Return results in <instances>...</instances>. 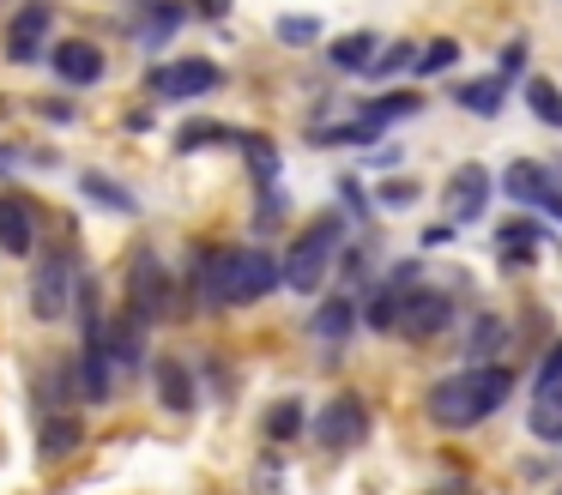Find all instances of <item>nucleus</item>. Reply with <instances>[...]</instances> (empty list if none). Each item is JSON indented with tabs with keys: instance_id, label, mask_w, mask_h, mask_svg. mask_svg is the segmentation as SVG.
I'll use <instances>...</instances> for the list:
<instances>
[{
	"instance_id": "1",
	"label": "nucleus",
	"mask_w": 562,
	"mask_h": 495,
	"mask_svg": "<svg viewBox=\"0 0 562 495\" xmlns=\"http://www.w3.org/2000/svg\"><path fill=\"white\" fill-rule=\"evenodd\" d=\"M284 284V266L272 248H218L200 266V296L206 308H248Z\"/></svg>"
},
{
	"instance_id": "2",
	"label": "nucleus",
	"mask_w": 562,
	"mask_h": 495,
	"mask_svg": "<svg viewBox=\"0 0 562 495\" xmlns=\"http://www.w3.org/2000/svg\"><path fill=\"white\" fill-rule=\"evenodd\" d=\"M508 393H514L508 369H465V374H448V381L429 386V417H436L441 429H472L490 410H502Z\"/></svg>"
},
{
	"instance_id": "3",
	"label": "nucleus",
	"mask_w": 562,
	"mask_h": 495,
	"mask_svg": "<svg viewBox=\"0 0 562 495\" xmlns=\"http://www.w3.org/2000/svg\"><path fill=\"white\" fill-rule=\"evenodd\" d=\"M339 236H345L339 217H315V224H308V236L291 248V260H284V284H291L296 296H315V290L327 284V266H333Z\"/></svg>"
},
{
	"instance_id": "4",
	"label": "nucleus",
	"mask_w": 562,
	"mask_h": 495,
	"mask_svg": "<svg viewBox=\"0 0 562 495\" xmlns=\"http://www.w3.org/2000/svg\"><path fill=\"white\" fill-rule=\"evenodd\" d=\"M79 284L86 278L74 272V254H49L37 266V278H31V314L37 320H67V308L79 302Z\"/></svg>"
},
{
	"instance_id": "5",
	"label": "nucleus",
	"mask_w": 562,
	"mask_h": 495,
	"mask_svg": "<svg viewBox=\"0 0 562 495\" xmlns=\"http://www.w3.org/2000/svg\"><path fill=\"white\" fill-rule=\"evenodd\" d=\"M502 193L520 200V205H532V212H550L562 224V181L550 176L544 164H532V157H520V164L502 169Z\"/></svg>"
},
{
	"instance_id": "6",
	"label": "nucleus",
	"mask_w": 562,
	"mask_h": 495,
	"mask_svg": "<svg viewBox=\"0 0 562 495\" xmlns=\"http://www.w3.org/2000/svg\"><path fill=\"white\" fill-rule=\"evenodd\" d=\"M363 435H369V405L357 393H339V398H327V405H321L315 441L327 447V453H345V447H357Z\"/></svg>"
},
{
	"instance_id": "7",
	"label": "nucleus",
	"mask_w": 562,
	"mask_h": 495,
	"mask_svg": "<svg viewBox=\"0 0 562 495\" xmlns=\"http://www.w3.org/2000/svg\"><path fill=\"white\" fill-rule=\"evenodd\" d=\"M127 308L146 314V320H158V314L170 308V272H164V260L151 248H139L134 260H127Z\"/></svg>"
},
{
	"instance_id": "8",
	"label": "nucleus",
	"mask_w": 562,
	"mask_h": 495,
	"mask_svg": "<svg viewBox=\"0 0 562 495\" xmlns=\"http://www.w3.org/2000/svg\"><path fill=\"white\" fill-rule=\"evenodd\" d=\"M453 326V296L448 290H412L400 308V333L412 338V345H429V338H441Z\"/></svg>"
},
{
	"instance_id": "9",
	"label": "nucleus",
	"mask_w": 562,
	"mask_h": 495,
	"mask_svg": "<svg viewBox=\"0 0 562 495\" xmlns=\"http://www.w3.org/2000/svg\"><path fill=\"white\" fill-rule=\"evenodd\" d=\"M49 24H55V12L43 7V0H31V7H19V19L7 24V60H43V48H49Z\"/></svg>"
},
{
	"instance_id": "10",
	"label": "nucleus",
	"mask_w": 562,
	"mask_h": 495,
	"mask_svg": "<svg viewBox=\"0 0 562 495\" xmlns=\"http://www.w3.org/2000/svg\"><path fill=\"white\" fill-rule=\"evenodd\" d=\"M490 205V169L484 164H460L448 176V217L453 224H477Z\"/></svg>"
},
{
	"instance_id": "11",
	"label": "nucleus",
	"mask_w": 562,
	"mask_h": 495,
	"mask_svg": "<svg viewBox=\"0 0 562 495\" xmlns=\"http://www.w3.org/2000/svg\"><path fill=\"white\" fill-rule=\"evenodd\" d=\"M218 85V67L212 60H170V67L151 72V91L164 97V103H188V97L212 91Z\"/></svg>"
},
{
	"instance_id": "12",
	"label": "nucleus",
	"mask_w": 562,
	"mask_h": 495,
	"mask_svg": "<svg viewBox=\"0 0 562 495\" xmlns=\"http://www.w3.org/2000/svg\"><path fill=\"white\" fill-rule=\"evenodd\" d=\"M0 248L7 254L37 248V212H31V200H19V193H0Z\"/></svg>"
},
{
	"instance_id": "13",
	"label": "nucleus",
	"mask_w": 562,
	"mask_h": 495,
	"mask_svg": "<svg viewBox=\"0 0 562 495\" xmlns=\"http://www.w3.org/2000/svg\"><path fill=\"white\" fill-rule=\"evenodd\" d=\"M49 60H55V72H61V85H98L103 67H110L98 43H61Z\"/></svg>"
},
{
	"instance_id": "14",
	"label": "nucleus",
	"mask_w": 562,
	"mask_h": 495,
	"mask_svg": "<svg viewBox=\"0 0 562 495\" xmlns=\"http://www.w3.org/2000/svg\"><path fill=\"white\" fill-rule=\"evenodd\" d=\"M146 314H134V308H122L115 314V326H110V350H115V362L122 369H139L146 362Z\"/></svg>"
},
{
	"instance_id": "15",
	"label": "nucleus",
	"mask_w": 562,
	"mask_h": 495,
	"mask_svg": "<svg viewBox=\"0 0 562 495\" xmlns=\"http://www.w3.org/2000/svg\"><path fill=\"white\" fill-rule=\"evenodd\" d=\"M151 381H158V405L164 410H176V417H188V410H194V374H188V362L164 357Z\"/></svg>"
},
{
	"instance_id": "16",
	"label": "nucleus",
	"mask_w": 562,
	"mask_h": 495,
	"mask_svg": "<svg viewBox=\"0 0 562 495\" xmlns=\"http://www.w3.org/2000/svg\"><path fill=\"white\" fill-rule=\"evenodd\" d=\"M351 326H357V302L351 296H327L315 308V320H308V333H315L321 345H345V338H351Z\"/></svg>"
},
{
	"instance_id": "17",
	"label": "nucleus",
	"mask_w": 562,
	"mask_h": 495,
	"mask_svg": "<svg viewBox=\"0 0 562 495\" xmlns=\"http://www.w3.org/2000/svg\"><path fill=\"white\" fill-rule=\"evenodd\" d=\"M327 60H333L339 72H369V67H375V36H369V31L339 36V43L327 48Z\"/></svg>"
},
{
	"instance_id": "18",
	"label": "nucleus",
	"mask_w": 562,
	"mask_h": 495,
	"mask_svg": "<svg viewBox=\"0 0 562 495\" xmlns=\"http://www.w3.org/2000/svg\"><path fill=\"white\" fill-rule=\"evenodd\" d=\"M502 97H508V79L502 72H490V79H472V85H460V103L472 109V115H502Z\"/></svg>"
},
{
	"instance_id": "19",
	"label": "nucleus",
	"mask_w": 562,
	"mask_h": 495,
	"mask_svg": "<svg viewBox=\"0 0 562 495\" xmlns=\"http://www.w3.org/2000/svg\"><path fill=\"white\" fill-rule=\"evenodd\" d=\"M526 423H532V441H562V386H544Z\"/></svg>"
},
{
	"instance_id": "20",
	"label": "nucleus",
	"mask_w": 562,
	"mask_h": 495,
	"mask_svg": "<svg viewBox=\"0 0 562 495\" xmlns=\"http://www.w3.org/2000/svg\"><path fill=\"white\" fill-rule=\"evenodd\" d=\"M526 109H532L544 127H557L562 133V91L550 79H526Z\"/></svg>"
},
{
	"instance_id": "21",
	"label": "nucleus",
	"mask_w": 562,
	"mask_h": 495,
	"mask_svg": "<svg viewBox=\"0 0 562 495\" xmlns=\"http://www.w3.org/2000/svg\"><path fill=\"white\" fill-rule=\"evenodd\" d=\"M134 7H139V24H146L151 43H164V36L182 24V7H176V0H134Z\"/></svg>"
},
{
	"instance_id": "22",
	"label": "nucleus",
	"mask_w": 562,
	"mask_h": 495,
	"mask_svg": "<svg viewBox=\"0 0 562 495\" xmlns=\"http://www.w3.org/2000/svg\"><path fill=\"white\" fill-rule=\"evenodd\" d=\"M79 417H43V459H61V453H74L79 447Z\"/></svg>"
},
{
	"instance_id": "23",
	"label": "nucleus",
	"mask_w": 562,
	"mask_h": 495,
	"mask_svg": "<svg viewBox=\"0 0 562 495\" xmlns=\"http://www.w3.org/2000/svg\"><path fill=\"white\" fill-rule=\"evenodd\" d=\"M502 345H508V326H502V314H477L472 333H465V350H472V357H490V350H502Z\"/></svg>"
},
{
	"instance_id": "24",
	"label": "nucleus",
	"mask_w": 562,
	"mask_h": 495,
	"mask_svg": "<svg viewBox=\"0 0 562 495\" xmlns=\"http://www.w3.org/2000/svg\"><path fill=\"white\" fill-rule=\"evenodd\" d=\"M417 109H424V97H417V91H387V97H375V103H369L363 115L375 121V127H387V121H400V115H417Z\"/></svg>"
},
{
	"instance_id": "25",
	"label": "nucleus",
	"mask_w": 562,
	"mask_h": 495,
	"mask_svg": "<svg viewBox=\"0 0 562 495\" xmlns=\"http://www.w3.org/2000/svg\"><path fill=\"white\" fill-rule=\"evenodd\" d=\"M79 188H86L98 205H110V212H134V193H127L122 181H110V176H86Z\"/></svg>"
},
{
	"instance_id": "26",
	"label": "nucleus",
	"mask_w": 562,
	"mask_h": 495,
	"mask_svg": "<svg viewBox=\"0 0 562 495\" xmlns=\"http://www.w3.org/2000/svg\"><path fill=\"white\" fill-rule=\"evenodd\" d=\"M296 429H303V405H296V398H279V405L267 410V435L272 441H296Z\"/></svg>"
},
{
	"instance_id": "27",
	"label": "nucleus",
	"mask_w": 562,
	"mask_h": 495,
	"mask_svg": "<svg viewBox=\"0 0 562 495\" xmlns=\"http://www.w3.org/2000/svg\"><path fill=\"white\" fill-rule=\"evenodd\" d=\"M400 308H405V296L400 290H375V296H369V326H387V333H400Z\"/></svg>"
},
{
	"instance_id": "28",
	"label": "nucleus",
	"mask_w": 562,
	"mask_h": 495,
	"mask_svg": "<svg viewBox=\"0 0 562 495\" xmlns=\"http://www.w3.org/2000/svg\"><path fill=\"white\" fill-rule=\"evenodd\" d=\"M218 139H236L231 127H218V121H188L182 133H176V151H194V145H218Z\"/></svg>"
},
{
	"instance_id": "29",
	"label": "nucleus",
	"mask_w": 562,
	"mask_h": 495,
	"mask_svg": "<svg viewBox=\"0 0 562 495\" xmlns=\"http://www.w3.org/2000/svg\"><path fill=\"white\" fill-rule=\"evenodd\" d=\"M453 60H460V43H453V36H436V43L417 55V72H448Z\"/></svg>"
},
{
	"instance_id": "30",
	"label": "nucleus",
	"mask_w": 562,
	"mask_h": 495,
	"mask_svg": "<svg viewBox=\"0 0 562 495\" xmlns=\"http://www.w3.org/2000/svg\"><path fill=\"white\" fill-rule=\"evenodd\" d=\"M279 43L308 48V43H321V24L315 19H279Z\"/></svg>"
},
{
	"instance_id": "31",
	"label": "nucleus",
	"mask_w": 562,
	"mask_h": 495,
	"mask_svg": "<svg viewBox=\"0 0 562 495\" xmlns=\"http://www.w3.org/2000/svg\"><path fill=\"white\" fill-rule=\"evenodd\" d=\"M412 60H417V48H412V43H387V48L375 55V67H369V72H381V79H387V72L412 67Z\"/></svg>"
},
{
	"instance_id": "32",
	"label": "nucleus",
	"mask_w": 562,
	"mask_h": 495,
	"mask_svg": "<svg viewBox=\"0 0 562 495\" xmlns=\"http://www.w3.org/2000/svg\"><path fill=\"white\" fill-rule=\"evenodd\" d=\"M544 386H562V345L550 350V357H544V369H538V393H544Z\"/></svg>"
},
{
	"instance_id": "33",
	"label": "nucleus",
	"mask_w": 562,
	"mask_h": 495,
	"mask_svg": "<svg viewBox=\"0 0 562 495\" xmlns=\"http://www.w3.org/2000/svg\"><path fill=\"white\" fill-rule=\"evenodd\" d=\"M520 67H526V43H508V48H502V67L496 72H502V79H514Z\"/></svg>"
},
{
	"instance_id": "34",
	"label": "nucleus",
	"mask_w": 562,
	"mask_h": 495,
	"mask_svg": "<svg viewBox=\"0 0 562 495\" xmlns=\"http://www.w3.org/2000/svg\"><path fill=\"white\" fill-rule=\"evenodd\" d=\"M412 193H417L412 181H393V188H387V205H412Z\"/></svg>"
}]
</instances>
